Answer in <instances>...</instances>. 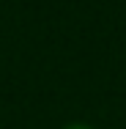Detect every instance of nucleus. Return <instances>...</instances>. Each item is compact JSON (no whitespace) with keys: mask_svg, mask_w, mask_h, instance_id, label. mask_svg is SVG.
I'll use <instances>...</instances> for the list:
<instances>
[{"mask_svg":"<svg viewBox=\"0 0 126 129\" xmlns=\"http://www.w3.org/2000/svg\"><path fill=\"white\" fill-rule=\"evenodd\" d=\"M63 129H91V126H85V124H69V126H63Z\"/></svg>","mask_w":126,"mask_h":129,"instance_id":"f257e3e1","label":"nucleus"}]
</instances>
